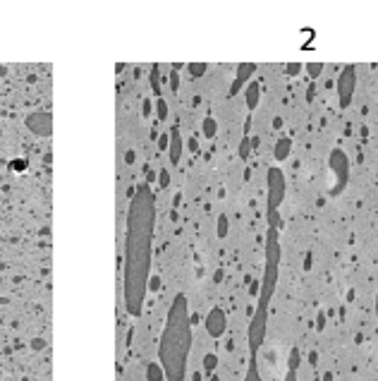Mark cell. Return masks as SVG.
I'll return each instance as SVG.
<instances>
[{
    "label": "cell",
    "mask_w": 378,
    "mask_h": 381,
    "mask_svg": "<svg viewBox=\"0 0 378 381\" xmlns=\"http://www.w3.org/2000/svg\"><path fill=\"white\" fill-rule=\"evenodd\" d=\"M153 197L149 187H141L130 209V228H127V281L125 300L132 314H139L144 305V293L149 283V259H151L153 238Z\"/></svg>",
    "instance_id": "obj_1"
},
{
    "label": "cell",
    "mask_w": 378,
    "mask_h": 381,
    "mask_svg": "<svg viewBox=\"0 0 378 381\" xmlns=\"http://www.w3.org/2000/svg\"><path fill=\"white\" fill-rule=\"evenodd\" d=\"M189 348H192V316L187 309V297L177 295L175 302L170 305L168 321L163 328L161 348H158L161 367L168 381H184Z\"/></svg>",
    "instance_id": "obj_2"
},
{
    "label": "cell",
    "mask_w": 378,
    "mask_h": 381,
    "mask_svg": "<svg viewBox=\"0 0 378 381\" xmlns=\"http://www.w3.org/2000/svg\"><path fill=\"white\" fill-rule=\"evenodd\" d=\"M278 228H270L266 233V266H263V278H261V293H259V307L251 316L249 324V352L256 357L259 348L266 340V324H268V307L278 285V266H280V240H278Z\"/></svg>",
    "instance_id": "obj_3"
},
{
    "label": "cell",
    "mask_w": 378,
    "mask_h": 381,
    "mask_svg": "<svg viewBox=\"0 0 378 381\" xmlns=\"http://www.w3.org/2000/svg\"><path fill=\"white\" fill-rule=\"evenodd\" d=\"M266 189H268V199H266V204H268V209H266V214H278V209H280V204L285 202V189H287V185H285V173H282L278 165H273V168H268V173H266Z\"/></svg>",
    "instance_id": "obj_4"
},
{
    "label": "cell",
    "mask_w": 378,
    "mask_h": 381,
    "mask_svg": "<svg viewBox=\"0 0 378 381\" xmlns=\"http://www.w3.org/2000/svg\"><path fill=\"white\" fill-rule=\"evenodd\" d=\"M328 168L335 175V187L330 189V197H337L347 187V180H349V158H347V153L342 149H333L330 156H328Z\"/></svg>",
    "instance_id": "obj_5"
},
{
    "label": "cell",
    "mask_w": 378,
    "mask_h": 381,
    "mask_svg": "<svg viewBox=\"0 0 378 381\" xmlns=\"http://www.w3.org/2000/svg\"><path fill=\"white\" fill-rule=\"evenodd\" d=\"M335 89H337L340 108H349V103H352V98H354V89H356V67L354 65H347L340 70L337 82H335Z\"/></svg>",
    "instance_id": "obj_6"
},
{
    "label": "cell",
    "mask_w": 378,
    "mask_h": 381,
    "mask_svg": "<svg viewBox=\"0 0 378 381\" xmlns=\"http://www.w3.org/2000/svg\"><path fill=\"white\" fill-rule=\"evenodd\" d=\"M204 326H206V333H208L211 338H220L227 328L225 312H223L220 307H211L208 314H206V319H204Z\"/></svg>",
    "instance_id": "obj_7"
},
{
    "label": "cell",
    "mask_w": 378,
    "mask_h": 381,
    "mask_svg": "<svg viewBox=\"0 0 378 381\" xmlns=\"http://www.w3.org/2000/svg\"><path fill=\"white\" fill-rule=\"evenodd\" d=\"M254 72H256V65H254V63H242V65H237V75H235V82H232V87H230V96H235L242 89H247Z\"/></svg>",
    "instance_id": "obj_8"
},
{
    "label": "cell",
    "mask_w": 378,
    "mask_h": 381,
    "mask_svg": "<svg viewBox=\"0 0 378 381\" xmlns=\"http://www.w3.org/2000/svg\"><path fill=\"white\" fill-rule=\"evenodd\" d=\"M168 151H170V163H180V158H182V134L177 127L170 130V146H168Z\"/></svg>",
    "instance_id": "obj_9"
},
{
    "label": "cell",
    "mask_w": 378,
    "mask_h": 381,
    "mask_svg": "<svg viewBox=\"0 0 378 381\" xmlns=\"http://www.w3.org/2000/svg\"><path fill=\"white\" fill-rule=\"evenodd\" d=\"M244 101H247L249 110H254L256 106H259V101H261V84L259 82H249L247 84V89H244Z\"/></svg>",
    "instance_id": "obj_10"
},
{
    "label": "cell",
    "mask_w": 378,
    "mask_h": 381,
    "mask_svg": "<svg viewBox=\"0 0 378 381\" xmlns=\"http://www.w3.org/2000/svg\"><path fill=\"white\" fill-rule=\"evenodd\" d=\"M292 153V139L290 137H280L275 146H273V158L275 161H285V158H290Z\"/></svg>",
    "instance_id": "obj_11"
},
{
    "label": "cell",
    "mask_w": 378,
    "mask_h": 381,
    "mask_svg": "<svg viewBox=\"0 0 378 381\" xmlns=\"http://www.w3.org/2000/svg\"><path fill=\"white\" fill-rule=\"evenodd\" d=\"M216 132H218V122L213 115H206L204 118V125H201V134H204L206 139H213L216 137Z\"/></svg>",
    "instance_id": "obj_12"
},
{
    "label": "cell",
    "mask_w": 378,
    "mask_h": 381,
    "mask_svg": "<svg viewBox=\"0 0 378 381\" xmlns=\"http://www.w3.org/2000/svg\"><path fill=\"white\" fill-rule=\"evenodd\" d=\"M216 367H218V355L216 352H206L204 355V371L208 376H213L216 374Z\"/></svg>",
    "instance_id": "obj_13"
},
{
    "label": "cell",
    "mask_w": 378,
    "mask_h": 381,
    "mask_svg": "<svg viewBox=\"0 0 378 381\" xmlns=\"http://www.w3.org/2000/svg\"><path fill=\"white\" fill-rule=\"evenodd\" d=\"M299 362H302V355H299V348H292L290 355H287V371H297L299 367Z\"/></svg>",
    "instance_id": "obj_14"
},
{
    "label": "cell",
    "mask_w": 378,
    "mask_h": 381,
    "mask_svg": "<svg viewBox=\"0 0 378 381\" xmlns=\"http://www.w3.org/2000/svg\"><path fill=\"white\" fill-rule=\"evenodd\" d=\"M244 381H263L261 379V374H259V367H256V357H251V362H249V369H247V374H244Z\"/></svg>",
    "instance_id": "obj_15"
},
{
    "label": "cell",
    "mask_w": 378,
    "mask_h": 381,
    "mask_svg": "<svg viewBox=\"0 0 378 381\" xmlns=\"http://www.w3.org/2000/svg\"><path fill=\"white\" fill-rule=\"evenodd\" d=\"M146 379L149 381H163L165 379V371H163V367H158V364L153 362V364H149V374H146Z\"/></svg>",
    "instance_id": "obj_16"
},
{
    "label": "cell",
    "mask_w": 378,
    "mask_h": 381,
    "mask_svg": "<svg viewBox=\"0 0 378 381\" xmlns=\"http://www.w3.org/2000/svg\"><path fill=\"white\" fill-rule=\"evenodd\" d=\"M251 149H254V146H251V139H249V137H242V142H239V158H242V161H247L249 156H251Z\"/></svg>",
    "instance_id": "obj_17"
},
{
    "label": "cell",
    "mask_w": 378,
    "mask_h": 381,
    "mask_svg": "<svg viewBox=\"0 0 378 381\" xmlns=\"http://www.w3.org/2000/svg\"><path fill=\"white\" fill-rule=\"evenodd\" d=\"M227 230H230V221H227V216H225V214H220V216H218V226H216L218 238H225V235H227Z\"/></svg>",
    "instance_id": "obj_18"
},
{
    "label": "cell",
    "mask_w": 378,
    "mask_h": 381,
    "mask_svg": "<svg viewBox=\"0 0 378 381\" xmlns=\"http://www.w3.org/2000/svg\"><path fill=\"white\" fill-rule=\"evenodd\" d=\"M187 70H189V75L192 77H204L208 65H206V63H192V65H187Z\"/></svg>",
    "instance_id": "obj_19"
},
{
    "label": "cell",
    "mask_w": 378,
    "mask_h": 381,
    "mask_svg": "<svg viewBox=\"0 0 378 381\" xmlns=\"http://www.w3.org/2000/svg\"><path fill=\"white\" fill-rule=\"evenodd\" d=\"M304 67H306L309 77H318L323 72V63H309V65H304Z\"/></svg>",
    "instance_id": "obj_20"
},
{
    "label": "cell",
    "mask_w": 378,
    "mask_h": 381,
    "mask_svg": "<svg viewBox=\"0 0 378 381\" xmlns=\"http://www.w3.org/2000/svg\"><path fill=\"white\" fill-rule=\"evenodd\" d=\"M325 319H328V314H325V312H318V314H316V331H318V333L325 328Z\"/></svg>",
    "instance_id": "obj_21"
},
{
    "label": "cell",
    "mask_w": 378,
    "mask_h": 381,
    "mask_svg": "<svg viewBox=\"0 0 378 381\" xmlns=\"http://www.w3.org/2000/svg\"><path fill=\"white\" fill-rule=\"evenodd\" d=\"M302 67L304 65H299V63H290V65L285 67V72H287L290 77H294V75H299V72H302Z\"/></svg>",
    "instance_id": "obj_22"
},
{
    "label": "cell",
    "mask_w": 378,
    "mask_h": 381,
    "mask_svg": "<svg viewBox=\"0 0 378 381\" xmlns=\"http://www.w3.org/2000/svg\"><path fill=\"white\" fill-rule=\"evenodd\" d=\"M158 118L161 120L168 118V106H165V101H158Z\"/></svg>",
    "instance_id": "obj_23"
},
{
    "label": "cell",
    "mask_w": 378,
    "mask_h": 381,
    "mask_svg": "<svg viewBox=\"0 0 378 381\" xmlns=\"http://www.w3.org/2000/svg\"><path fill=\"white\" fill-rule=\"evenodd\" d=\"M168 182H170V175H168V170H161V182H158V185L168 187Z\"/></svg>",
    "instance_id": "obj_24"
},
{
    "label": "cell",
    "mask_w": 378,
    "mask_h": 381,
    "mask_svg": "<svg viewBox=\"0 0 378 381\" xmlns=\"http://www.w3.org/2000/svg\"><path fill=\"white\" fill-rule=\"evenodd\" d=\"M151 82H153V91L158 94L161 91V87H158V70H153V77H151Z\"/></svg>",
    "instance_id": "obj_25"
},
{
    "label": "cell",
    "mask_w": 378,
    "mask_h": 381,
    "mask_svg": "<svg viewBox=\"0 0 378 381\" xmlns=\"http://www.w3.org/2000/svg\"><path fill=\"white\" fill-rule=\"evenodd\" d=\"M313 266V259H311V254H306V257H304V271H309V269H311Z\"/></svg>",
    "instance_id": "obj_26"
},
{
    "label": "cell",
    "mask_w": 378,
    "mask_h": 381,
    "mask_svg": "<svg viewBox=\"0 0 378 381\" xmlns=\"http://www.w3.org/2000/svg\"><path fill=\"white\" fill-rule=\"evenodd\" d=\"M170 84H173V91L177 89V84H180V77H177V70H175L173 75H170Z\"/></svg>",
    "instance_id": "obj_27"
},
{
    "label": "cell",
    "mask_w": 378,
    "mask_h": 381,
    "mask_svg": "<svg viewBox=\"0 0 378 381\" xmlns=\"http://www.w3.org/2000/svg\"><path fill=\"white\" fill-rule=\"evenodd\" d=\"M149 285H151V290H158V288H161V278H151Z\"/></svg>",
    "instance_id": "obj_28"
},
{
    "label": "cell",
    "mask_w": 378,
    "mask_h": 381,
    "mask_svg": "<svg viewBox=\"0 0 378 381\" xmlns=\"http://www.w3.org/2000/svg\"><path fill=\"white\" fill-rule=\"evenodd\" d=\"M309 362L316 367V364H318V352H309Z\"/></svg>",
    "instance_id": "obj_29"
},
{
    "label": "cell",
    "mask_w": 378,
    "mask_h": 381,
    "mask_svg": "<svg viewBox=\"0 0 378 381\" xmlns=\"http://www.w3.org/2000/svg\"><path fill=\"white\" fill-rule=\"evenodd\" d=\"M285 381H297V371H287V376H285Z\"/></svg>",
    "instance_id": "obj_30"
},
{
    "label": "cell",
    "mask_w": 378,
    "mask_h": 381,
    "mask_svg": "<svg viewBox=\"0 0 378 381\" xmlns=\"http://www.w3.org/2000/svg\"><path fill=\"white\" fill-rule=\"evenodd\" d=\"M273 127H275V130H280V127H282V118H275V120H273Z\"/></svg>",
    "instance_id": "obj_31"
},
{
    "label": "cell",
    "mask_w": 378,
    "mask_h": 381,
    "mask_svg": "<svg viewBox=\"0 0 378 381\" xmlns=\"http://www.w3.org/2000/svg\"><path fill=\"white\" fill-rule=\"evenodd\" d=\"M347 302H354V290H352V288L347 290Z\"/></svg>",
    "instance_id": "obj_32"
},
{
    "label": "cell",
    "mask_w": 378,
    "mask_h": 381,
    "mask_svg": "<svg viewBox=\"0 0 378 381\" xmlns=\"http://www.w3.org/2000/svg\"><path fill=\"white\" fill-rule=\"evenodd\" d=\"M321 381H335V376L330 374V371H328V374H323V379H321Z\"/></svg>",
    "instance_id": "obj_33"
},
{
    "label": "cell",
    "mask_w": 378,
    "mask_h": 381,
    "mask_svg": "<svg viewBox=\"0 0 378 381\" xmlns=\"http://www.w3.org/2000/svg\"><path fill=\"white\" fill-rule=\"evenodd\" d=\"M306 98H309V101H311V98H313V87H309V89H306Z\"/></svg>",
    "instance_id": "obj_34"
},
{
    "label": "cell",
    "mask_w": 378,
    "mask_h": 381,
    "mask_svg": "<svg viewBox=\"0 0 378 381\" xmlns=\"http://www.w3.org/2000/svg\"><path fill=\"white\" fill-rule=\"evenodd\" d=\"M192 381H201V374H194V376H192Z\"/></svg>",
    "instance_id": "obj_35"
},
{
    "label": "cell",
    "mask_w": 378,
    "mask_h": 381,
    "mask_svg": "<svg viewBox=\"0 0 378 381\" xmlns=\"http://www.w3.org/2000/svg\"><path fill=\"white\" fill-rule=\"evenodd\" d=\"M211 381H220V376H218V374H213V376H211Z\"/></svg>",
    "instance_id": "obj_36"
},
{
    "label": "cell",
    "mask_w": 378,
    "mask_h": 381,
    "mask_svg": "<svg viewBox=\"0 0 378 381\" xmlns=\"http://www.w3.org/2000/svg\"><path fill=\"white\" fill-rule=\"evenodd\" d=\"M376 316H378V293H376Z\"/></svg>",
    "instance_id": "obj_37"
}]
</instances>
